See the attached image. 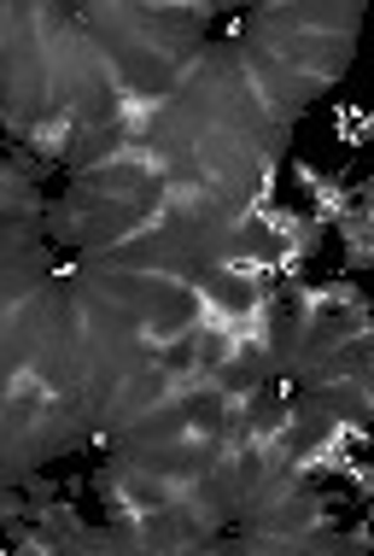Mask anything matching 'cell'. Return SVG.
Here are the masks:
<instances>
[{"mask_svg":"<svg viewBox=\"0 0 374 556\" xmlns=\"http://www.w3.org/2000/svg\"><path fill=\"white\" fill-rule=\"evenodd\" d=\"M29 528V504H24V492H7L0 486V539H18Z\"/></svg>","mask_w":374,"mask_h":556,"instance_id":"obj_1","label":"cell"}]
</instances>
